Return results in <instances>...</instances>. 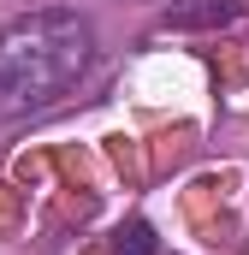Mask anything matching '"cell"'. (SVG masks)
I'll return each instance as SVG.
<instances>
[{"instance_id": "cell-3", "label": "cell", "mask_w": 249, "mask_h": 255, "mask_svg": "<svg viewBox=\"0 0 249 255\" xmlns=\"http://www.w3.org/2000/svg\"><path fill=\"white\" fill-rule=\"evenodd\" d=\"M113 255H154V232L142 226V220H130L113 232Z\"/></svg>"}, {"instance_id": "cell-2", "label": "cell", "mask_w": 249, "mask_h": 255, "mask_svg": "<svg viewBox=\"0 0 249 255\" xmlns=\"http://www.w3.org/2000/svg\"><path fill=\"white\" fill-rule=\"evenodd\" d=\"M244 12V0H178L166 12V30H214V24H232Z\"/></svg>"}, {"instance_id": "cell-1", "label": "cell", "mask_w": 249, "mask_h": 255, "mask_svg": "<svg viewBox=\"0 0 249 255\" xmlns=\"http://www.w3.org/2000/svg\"><path fill=\"white\" fill-rule=\"evenodd\" d=\"M95 30L71 6L24 12L0 30V119H30L77 89L89 71Z\"/></svg>"}]
</instances>
